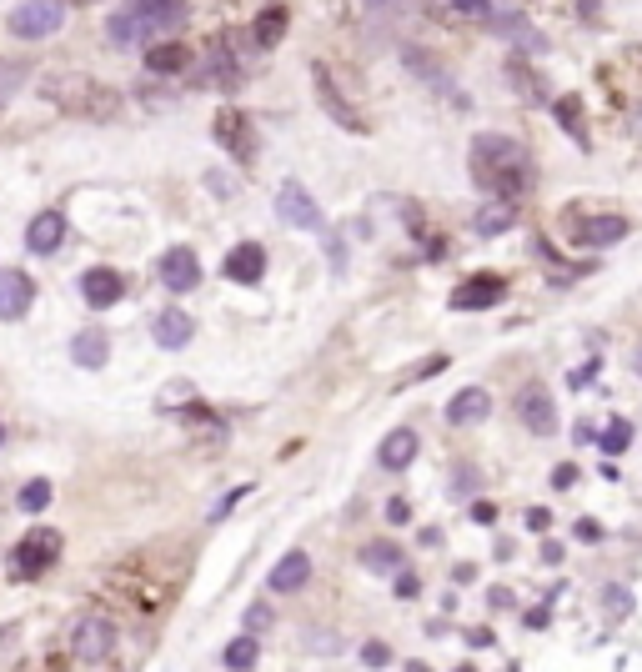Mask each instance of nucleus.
Instances as JSON below:
<instances>
[{
    "instance_id": "nucleus-9",
    "label": "nucleus",
    "mask_w": 642,
    "mask_h": 672,
    "mask_svg": "<svg viewBox=\"0 0 642 672\" xmlns=\"http://www.w3.org/2000/svg\"><path fill=\"white\" fill-rule=\"evenodd\" d=\"M311 81H316V101H321V111H327L342 131H352V136H367V121H362V111L357 106H347V96L337 91V81H332V71L327 66H311Z\"/></svg>"
},
{
    "instance_id": "nucleus-36",
    "label": "nucleus",
    "mask_w": 642,
    "mask_h": 672,
    "mask_svg": "<svg viewBox=\"0 0 642 672\" xmlns=\"http://www.w3.org/2000/svg\"><path fill=\"white\" fill-rule=\"evenodd\" d=\"M557 121H562L572 136H582V106H577V96H562V101H557Z\"/></svg>"
},
{
    "instance_id": "nucleus-24",
    "label": "nucleus",
    "mask_w": 642,
    "mask_h": 672,
    "mask_svg": "<svg viewBox=\"0 0 642 672\" xmlns=\"http://www.w3.org/2000/svg\"><path fill=\"white\" fill-rule=\"evenodd\" d=\"M196 66V51L181 46V41H161V46H146V71L151 76H181Z\"/></svg>"
},
{
    "instance_id": "nucleus-57",
    "label": "nucleus",
    "mask_w": 642,
    "mask_h": 672,
    "mask_svg": "<svg viewBox=\"0 0 642 672\" xmlns=\"http://www.w3.org/2000/svg\"><path fill=\"white\" fill-rule=\"evenodd\" d=\"M66 6H96V0H66Z\"/></svg>"
},
{
    "instance_id": "nucleus-20",
    "label": "nucleus",
    "mask_w": 642,
    "mask_h": 672,
    "mask_svg": "<svg viewBox=\"0 0 642 672\" xmlns=\"http://www.w3.org/2000/svg\"><path fill=\"white\" fill-rule=\"evenodd\" d=\"M226 276H231L236 286H256V281L266 276V246H261V241L231 246V251H226Z\"/></svg>"
},
{
    "instance_id": "nucleus-33",
    "label": "nucleus",
    "mask_w": 642,
    "mask_h": 672,
    "mask_svg": "<svg viewBox=\"0 0 642 672\" xmlns=\"http://www.w3.org/2000/svg\"><path fill=\"white\" fill-rule=\"evenodd\" d=\"M597 447H602L607 457H622V452L632 447V422H622V417H612V422L602 427V437H597Z\"/></svg>"
},
{
    "instance_id": "nucleus-16",
    "label": "nucleus",
    "mask_w": 642,
    "mask_h": 672,
    "mask_svg": "<svg viewBox=\"0 0 642 672\" xmlns=\"http://www.w3.org/2000/svg\"><path fill=\"white\" fill-rule=\"evenodd\" d=\"M151 336H156V347H161V352H181V347H191V336H196V321H191V311H181V306H166V311L151 321Z\"/></svg>"
},
{
    "instance_id": "nucleus-50",
    "label": "nucleus",
    "mask_w": 642,
    "mask_h": 672,
    "mask_svg": "<svg viewBox=\"0 0 642 672\" xmlns=\"http://www.w3.org/2000/svg\"><path fill=\"white\" fill-rule=\"evenodd\" d=\"M417 587H422V582H417L412 572H397V597H417Z\"/></svg>"
},
{
    "instance_id": "nucleus-35",
    "label": "nucleus",
    "mask_w": 642,
    "mask_h": 672,
    "mask_svg": "<svg viewBox=\"0 0 642 672\" xmlns=\"http://www.w3.org/2000/svg\"><path fill=\"white\" fill-rule=\"evenodd\" d=\"M26 81H31V66L26 61H0V106H6Z\"/></svg>"
},
{
    "instance_id": "nucleus-10",
    "label": "nucleus",
    "mask_w": 642,
    "mask_h": 672,
    "mask_svg": "<svg viewBox=\"0 0 642 672\" xmlns=\"http://www.w3.org/2000/svg\"><path fill=\"white\" fill-rule=\"evenodd\" d=\"M567 231H572V246H592V251H597V246H617V241L632 231V221L602 211V216H572Z\"/></svg>"
},
{
    "instance_id": "nucleus-51",
    "label": "nucleus",
    "mask_w": 642,
    "mask_h": 672,
    "mask_svg": "<svg viewBox=\"0 0 642 672\" xmlns=\"http://www.w3.org/2000/svg\"><path fill=\"white\" fill-rule=\"evenodd\" d=\"M592 377H597V362H587V367H577V372H572V387L582 392V387H587Z\"/></svg>"
},
{
    "instance_id": "nucleus-21",
    "label": "nucleus",
    "mask_w": 642,
    "mask_h": 672,
    "mask_svg": "<svg viewBox=\"0 0 642 672\" xmlns=\"http://www.w3.org/2000/svg\"><path fill=\"white\" fill-rule=\"evenodd\" d=\"M492 417V392L487 387H462L452 402H447V422L452 427H477Z\"/></svg>"
},
{
    "instance_id": "nucleus-5",
    "label": "nucleus",
    "mask_w": 642,
    "mask_h": 672,
    "mask_svg": "<svg viewBox=\"0 0 642 672\" xmlns=\"http://www.w3.org/2000/svg\"><path fill=\"white\" fill-rule=\"evenodd\" d=\"M66 26V0H21L11 11V36L16 41H46Z\"/></svg>"
},
{
    "instance_id": "nucleus-23",
    "label": "nucleus",
    "mask_w": 642,
    "mask_h": 672,
    "mask_svg": "<svg viewBox=\"0 0 642 672\" xmlns=\"http://www.w3.org/2000/svg\"><path fill=\"white\" fill-rule=\"evenodd\" d=\"M106 41H111L116 51H131V46H146V41H156V36H151V26L141 21V11L126 6V11H116V16L106 21Z\"/></svg>"
},
{
    "instance_id": "nucleus-3",
    "label": "nucleus",
    "mask_w": 642,
    "mask_h": 672,
    "mask_svg": "<svg viewBox=\"0 0 642 672\" xmlns=\"http://www.w3.org/2000/svg\"><path fill=\"white\" fill-rule=\"evenodd\" d=\"M56 562H61V532H56V527H31V532L11 547V572H16L21 582L51 572Z\"/></svg>"
},
{
    "instance_id": "nucleus-13",
    "label": "nucleus",
    "mask_w": 642,
    "mask_h": 672,
    "mask_svg": "<svg viewBox=\"0 0 642 672\" xmlns=\"http://www.w3.org/2000/svg\"><path fill=\"white\" fill-rule=\"evenodd\" d=\"M507 301V281L482 271V276H467L457 291H452V311H492Z\"/></svg>"
},
{
    "instance_id": "nucleus-44",
    "label": "nucleus",
    "mask_w": 642,
    "mask_h": 672,
    "mask_svg": "<svg viewBox=\"0 0 642 672\" xmlns=\"http://www.w3.org/2000/svg\"><path fill=\"white\" fill-rule=\"evenodd\" d=\"M367 6H372V11H382V16H407V11L417 6V0H367Z\"/></svg>"
},
{
    "instance_id": "nucleus-53",
    "label": "nucleus",
    "mask_w": 642,
    "mask_h": 672,
    "mask_svg": "<svg viewBox=\"0 0 642 672\" xmlns=\"http://www.w3.org/2000/svg\"><path fill=\"white\" fill-rule=\"evenodd\" d=\"M487 602H492V607H512V592H507V587H492Z\"/></svg>"
},
{
    "instance_id": "nucleus-15",
    "label": "nucleus",
    "mask_w": 642,
    "mask_h": 672,
    "mask_svg": "<svg viewBox=\"0 0 642 672\" xmlns=\"http://www.w3.org/2000/svg\"><path fill=\"white\" fill-rule=\"evenodd\" d=\"M131 6L141 11V21L151 26L156 41H161V36H176V31L191 21V6H186V0H131Z\"/></svg>"
},
{
    "instance_id": "nucleus-6",
    "label": "nucleus",
    "mask_w": 642,
    "mask_h": 672,
    "mask_svg": "<svg viewBox=\"0 0 642 672\" xmlns=\"http://www.w3.org/2000/svg\"><path fill=\"white\" fill-rule=\"evenodd\" d=\"M276 221L281 226H296V231H327V216H321L316 196L296 176H286L281 191H276Z\"/></svg>"
},
{
    "instance_id": "nucleus-30",
    "label": "nucleus",
    "mask_w": 642,
    "mask_h": 672,
    "mask_svg": "<svg viewBox=\"0 0 642 672\" xmlns=\"http://www.w3.org/2000/svg\"><path fill=\"white\" fill-rule=\"evenodd\" d=\"M512 226H517V206L502 201V196H492V206H482V211L472 216V231H477V236H502V231H512Z\"/></svg>"
},
{
    "instance_id": "nucleus-47",
    "label": "nucleus",
    "mask_w": 642,
    "mask_h": 672,
    "mask_svg": "<svg viewBox=\"0 0 642 672\" xmlns=\"http://www.w3.org/2000/svg\"><path fill=\"white\" fill-rule=\"evenodd\" d=\"M462 16H492V0H452Z\"/></svg>"
},
{
    "instance_id": "nucleus-14",
    "label": "nucleus",
    "mask_w": 642,
    "mask_h": 672,
    "mask_svg": "<svg viewBox=\"0 0 642 672\" xmlns=\"http://www.w3.org/2000/svg\"><path fill=\"white\" fill-rule=\"evenodd\" d=\"M36 301V281L21 266H0V321H21Z\"/></svg>"
},
{
    "instance_id": "nucleus-12",
    "label": "nucleus",
    "mask_w": 642,
    "mask_h": 672,
    "mask_svg": "<svg viewBox=\"0 0 642 672\" xmlns=\"http://www.w3.org/2000/svg\"><path fill=\"white\" fill-rule=\"evenodd\" d=\"M517 422L527 432H537V437H552L557 432V407H552V392L542 382H527L517 392Z\"/></svg>"
},
{
    "instance_id": "nucleus-1",
    "label": "nucleus",
    "mask_w": 642,
    "mask_h": 672,
    "mask_svg": "<svg viewBox=\"0 0 642 672\" xmlns=\"http://www.w3.org/2000/svg\"><path fill=\"white\" fill-rule=\"evenodd\" d=\"M472 181L487 191V196H502V201H517L532 191V156L522 151V141L512 136H497V131H482L472 136Z\"/></svg>"
},
{
    "instance_id": "nucleus-8",
    "label": "nucleus",
    "mask_w": 642,
    "mask_h": 672,
    "mask_svg": "<svg viewBox=\"0 0 642 672\" xmlns=\"http://www.w3.org/2000/svg\"><path fill=\"white\" fill-rule=\"evenodd\" d=\"M156 276L166 291L186 296V291H201V256L191 246H166L161 261H156Z\"/></svg>"
},
{
    "instance_id": "nucleus-17",
    "label": "nucleus",
    "mask_w": 642,
    "mask_h": 672,
    "mask_svg": "<svg viewBox=\"0 0 642 672\" xmlns=\"http://www.w3.org/2000/svg\"><path fill=\"white\" fill-rule=\"evenodd\" d=\"M311 582V557L301 552V547H291V552H281V562L266 572V587L271 592H281V597H291V592H301Z\"/></svg>"
},
{
    "instance_id": "nucleus-48",
    "label": "nucleus",
    "mask_w": 642,
    "mask_h": 672,
    "mask_svg": "<svg viewBox=\"0 0 642 672\" xmlns=\"http://www.w3.org/2000/svg\"><path fill=\"white\" fill-rule=\"evenodd\" d=\"M327 251H332V271H347V246H342V236H327Z\"/></svg>"
},
{
    "instance_id": "nucleus-4",
    "label": "nucleus",
    "mask_w": 642,
    "mask_h": 672,
    "mask_svg": "<svg viewBox=\"0 0 642 672\" xmlns=\"http://www.w3.org/2000/svg\"><path fill=\"white\" fill-rule=\"evenodd\" d=\"M116 642H121V632L101 612H86V617L71 622V657L76 662H111L116 657Z\"/></svg>"
},
{
    "instance_id": "nucleus-22",
    "label": "nucleus",
    "mask_w": 642,
    "mask_h": 672,
    "mask_svg": "<svg viewBox=\"0 0 642 672\" xmlns=\"http://www.w3.org/2000/svg\"><path fill=\"white\" fill-rule=\"evenodd\" d=\"M417 452H422V437H417L412 427H397V432H387V437H382L377 462H382L387 472H407V467L417 462Z\"/></svg>"
},
{
    "instance_id": "nucleus-41",
    "label": "nucleus",
    "mask_w": 642,
    "mask_h": 672,
    "mask_svg": "<svg viewBox=\"0 0 642 672\" xmlns=\"http://www.w3.org/2000/svg\"><path fill=\"white\" fill-rule=\"evenodd\" d=\"M577 477H582V472H577L572 462H562V467H552V487H557V492H572V487H577Z\"/></svg>"
},
{
    "instance_id": "nucleus-19",
    "label": "nucleus",
    "mask_w": 642,
    "mask_h": 672,
    "mask_svg": "<svg viewBox=\"0 0 642 672\" xmlns=\"http://www.w3.org/2000/svg\"><path fill=\"white\" fill-rule=\"evenodd\" d=\"M61 241H66V216H61V211L31 216V226H26V251H31V256H56Z\"/></svg>"
},
{
    "instance_id": "nucleus-37",
    "label": "nucleus",
    "mask_w": 642,
    "mask_h": 672,
    "mask_svg": "<svg viewBox=\"0 0 642 672\" xmlns=\"http://www.w3.org/2000/svg\"><path fill=\"white\" fill-rule=\"evenodd\" d=\"M447 367H452L447 357H427V362H417V367L402 377V387H412V382H427V377H437V372H447Z\"/></svg>"
},
{
    "instance_id": "nucleus-32",
    "label": "nucleus",
    "mask_w": 642,
    "mask_h": 672,
    "mask_svg": "<svg viewBox=\"0 0 642 672\" xmlns=\"http://www.w3.org/2000/svg\"><path fill=\"white\" fill-rule=\"evenodd\" d=\"M256 657H261V647H256V632H241V637H231V642H226V652H221V662H226V667H256Z\"/></svg>"
},
{
    "instance_id": "nucleus-25",
    "label": "nucleus",
    "mask_w": 642,
    "mask_h": 672,
    "mask_svg": "<svg viewBox=\"0 0 642 672\" xmlns=\"http://www.w3.org/2000/svg\"><path fill=\"white\" fill-rule=\"evenodd\" d=\"M372 577H397L402 567H407V557H402V547L392 542V537H372V542H362V557H357Z\"/></svg>"
},
{
    "instance_id": "nucleus-11",
    "label": "nucleus",
    "mask_w": 642,
    "mask_h": 672,
    "mask_svg": "<svg viewBox=\"0 0 642 672\" xmlns=\"http://www.w3.org/2000/svg\"><path fill=\"white\" fill-rule=\"evenodd\" d=\"M81 301L91 306V311H111V306H121V296H126V276L116 271V266H91V271H81Z\"/></svg>"
},
{
    "instance_id": "nucleus-26",
    "label": "nucleus",
    "mask_w": 642,
    "mask_h": 672,
    "mask_svg": "<svg viewBox=\"0 0 642 672\" xmlns=\"http://www.w3.org/2000/svg\"><path fill=\"white\" fill-rule=\"evenodd\" d=\"M176 417H181L206 447H226V422H221L206 402H186V407H176Z\"/></svg>"
},
{
    "instance_id": "nucleus-31",
    "label": "nucleus",
    "mask_w": 642,
    "mask_h": 672,
    "mask_svg": "<svg viewBox=\"0 0 642 672\" xmlns=\"http://www.w3.org/2000/svg\"><path fill=\"white\" fill-rule=\"evenodd\" d=\"M492 26H497V31H502V36L517 46V51H542V46H547V41H542V31H532L522 16H497Z\"/></svg>"
},
{
    "instance_id": "nucleus-2",
    "label": "nucleus",
    "mask_w": 642,
    "mask_h": 672,
    "mask_svg": "<svg viewBox=\"0 0 642 672\" xmlns=\"http://www.w3.org/2000/svg\"><path fill=\"white\" fill-rule=\"evenodd\" d=\"M41 91H46V96H51L66 116L91 121V126H106V121H116V116H121V91H116V86H106V81H96V76L61 71V76H51Z\"/></svg>"
},
{
    "instance_id": "nucleus-34",
    "label": "nucleus",
    "mask_w": 642,
    "mask_h": 672,
    "mask_svg": "<svg viewBox=\"0 0 642 672\" xmlns=\"http://www.w3.org/2000/svg\"><path fill=\"white\" fill-rule=\"evenodd\" d=\"M51 497H56V492H51V482L41 477V482H26V487H21L16 507H21L26 517H36V512H46V507H51Z\"/></svg>"
},
{
    "instance_id": "nucleus-42",
    "label": "nucleus",
    "mask_w": 642,
    "mask_h": 672,
    "mask_svg": "<svg viewBox=\"0 0 642 672\" xmlns=\"http://www.w3.org/2000/svg\"><path fill=\"white\" fill-rule=\"evenodd\" d=\"M387 522L407 527V522H412V502H407V497H392V502H387Z\"/></svg>"
},
{
    "instance_id": "nucleus-55",
    "label": "nucleus",
    "mask_w": 642,
    "mask_h": 672,
    "mask_svg": "<svg viewBox=\"0 0 642 672\" xmlns=\"http://www.w3.org/2000/svg\"><path fill=\"white\" fill-rule=\"evenodd\" d=\"M472 577H477V567H472V562H462V567H457V572H452V582H462V587H467V582H472Z\"/></svg>"
},
{
    "instance_id": "nucleus-46",
    "label": "nucleus",
    "mask_w": 642,
    "mask_h": 672,
    "mask_svg": "<svg viewBox=\"0 0 642 672\" xmlns=\"http://www.w3.org/2000/svg\"><path fill=\"white\" fill-rule=\"evenodd\" d=\"M572 537H577V542H602V527H597L592 517H577V527H572Z\"/></svg>"
},
{
    "instance_id": "nucleus-43",
    "label": "nucleus",
    "mask_w": 642,
    "mask_h": 672,
    "mask_svg": "<svg viewBox=\"0 0 642 672\" xmlns=\"http://www.w3.org/2000/svg\"><path fill=\"white\" fill-rule=\"evenodd\" d=\"M602 597H607V607H612V612H622V617L632 612V592H627V587H607Z\"/></svg>"
},
{
    "instance_id": "nucleus-40",
    "label": "nucleus",
    "mask_w": 642,
    "mask_h": 672,
    "mask_svg": "<svg viewBox=\"0 0 642 672\" xmlns=\"http://www.w3.org/2000/svg\"><path fill=\"white\" fill-rule=\"evenodd\" d=\"M477 492V472L472 467H457L452 472V497H472Z\"/></svg>"
},
{
    "instance_id": "nucleus-28",
    "label": "nucleus",
    "mask_w": 642,
    "mask_h": 672,
    "mask_svg": "<svg viewBox=\"0 0 642 672\" xmlns=\"http://www.w3.org/2000/svg\"><path fill=\"white\" fill-rule=\"evenodd\" d=\"M286 26H291V11H286V6H266V11L251 21V46H256V51H271V46H281Z\"/></svg>"
},
{
    "instance_id": "nucleus-18",
    "label": "nucleus",
    "mask_w": 642,
    "mask_h": 672,
    "mask_svg": "<svg viewBox=\"0 0 642 672\" xmlns=\"http://www.w3.org/2000/svg\"><path fill=\"white\" fill-rule=\"evenodd\" d=\"M71 362H76L81 372H101V367L111 362V336H106L101 326H81V331L71 336Z\"/></svg>"
},
{
    "instance_id": "nucleus-49",
    "label": "nucleus",
    "mask_w": 642,
    "mask_h": 672,
    "mask_svg": "<svg viewBox=\"0 0 642 672\" xmlns=\"http://www.w3.org/2000/svg\"><path fill=\"white\" fill-rule=\"evenodd\" d=\"M527 527H532V532H547V527H552L547 507H532V512H527Z\"/></svg>"
},
{
    "instance_id": "nucleus-7",
    "label": "nucleus",
    "mask_w": 642,
    "mask_h": 672,
    "mask_svg": "<svg viewBox=\"0 0 642 672\" xmlns=\"http://www.w3.org/2000/svg\"><path fill=\"white\" fill-rule=\"evenodd\" d=\"M216 141H221V151L236 161V166H251L256 161V126H251V116L246 111H236V106H221L216 111Z\"/></svg>"
},
{
    "instance_id": "nucleus-58",
    "label": "nucleus",
    "mask_w": 642,
    "mask_h": 672,
    "mask_svg": "<svg viewBox=\"0 0 642 672\" xmlns=\"http://www.w3.org/2000/svg\"><path fill=\"white\" fill-rule=\"evenodd\" d=\"M0 442H6V432H0Z\"/></svg>"
},
{
    "instance_id": "nucleus-45",
    "label": "nucleus",
    "mask_w": 642,
    "mask_h": 672,
    "mask_svg": "<svg viewBox=\"0 0 642 672\" xmlns=\"http://www.w3.org/2000/svg\"><path fill=\"white\" fill-rule=\"evenodd\" d=\"M246 497H251V482H246V487H236V492H231V497H226V502H221V507L211 512V522H226V512H231L236 502H246Z\"/></svg>"
},
{
    "instance_id": "nucleus-52",
    "label": "nucleus",
    "mask_w": 642,
    "mask_h": 672,
    "mask_svg": "<svg viewBox=\"0 0 642 672\" xmlns=\"http://www.w3.org/2000/svg\"><path fill=\"white\" fill-rule=\"evenodd\" d=\"M472 517H477V522H497V507H492V502H472Z\"/></svg>"
},
{
    "instance_id": "nucleus-29",
    "label": "nucleus",
    "mask_w": 642,
    "mask_h": 672,
    "mask_svg": "<svg viewBox=\"0 0 642 672\" xmlns=\"http://www.w3.org/2000/svg\"><path fill=\"white\" fill-rule=\"evenodd\" d=\"M402 66H407L412 76H422L432 91H452V71H447V66H437L422 46H402Z\"/></svg>"
},
{
    "instance_id": "nucleus-38",
    "label": "nucleus",
    "mask_w": 642,
    "mask_h": 672,
    "mask_svg": "<svg viewBox=\"0 0 642 672\" xmlns=\"http://www.w3.org/2000/svg\"><path fill=\"white\" fill-rule=\"evenodd\" d=\"M357 657H362L367 667H387V662H392V647L372 637V642H362V647H357Z\"/></svg>"
},
{
    "instance_id": "nucleus-27",
    "label": "nucleus",
    "mask_w": 642,
    "mask_h": 672,
    "mask_svg": "<svg viewBox=\"0 0 642 672\" xmlns=\"http://www.w3.org/2000/svg\"><path fill=\"white\" fill-rule=\"evenodd\" d=\"M196 71H201V81H206V86H216V91H236V86H241V66L231 61V51H226V46H211V51H206V61H201Z\"/></svg>"
},
{
    "instance_id": "nucleus-56",
    "label": "nucleus",
    "mask_w": 642,
    "mask_h": 672,
    "mask_svg": "<svg viewBox=\"0 0 642 672\" xmlns=\"http://www.w3.org/2000/svg\"><path fill=\"white\" fill-rule=\"evenodd\" d=\"M632 372H637V377H642V347H637V357H632Z\"/></svg>"
},
{
    "instance_id": "nucleus-54",
    "label": "nucleus",
    "mask_w": 642,
    "mask_h": 672,
    "mask_svg": "<svg viewBox=\"0 0 642 672\" xmlns=\"http://www.w3.org/2000/svg\"><path fill=\"white\" fill-rule=\"evenodd\" d=\"M467 642H472V647H492V632H487V627H472Z\"/></svg>"
},
{
    "instance_id": "nucleus-39",
    "label": "nucleus",
    "mask_w": 642,
    "mask_h": 672,
    "mask_svg": "<svg viewBox=\"0 0 642 672\" xmlns=\"http://www.w3.org/2000/svg\"><path fill=\"white\" fill-rule=\"evenodd\" d=\"M271 622H276V612H271L266 602H251V607H246V632H266Z\"/></svg>"
}]
</instances>
